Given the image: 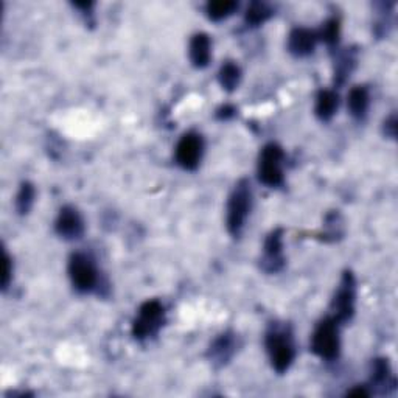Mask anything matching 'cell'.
<instances>
[{
	"mask_svg": "<svg viewBox=\"0 0 398 398\" xmlns=\"http://www.w3.org/2000/svg\"><path fill=\"white\" fill-rule=\"evenodd\" d=\"M67 271L76 291L91 292L98 287V270L92 262V258L86 254H72L71 260H68Z\"/></svg>",
	"mask_w": 398,
	"mask_h": 398,
	"instance_id": "8992f818",
	"label": "cell"
},
{
	"mask_svg": "<svg viewBox=\"0 0 398 398\" xmlns=\"http://www.w3.org/2000/svg\"><path fill=\"white\" fill-rule=\"evenodd\" d=\"M317 41V31L308 29H294L288 36V50L294 56L304 58L313 53Z\"/></svg>",
	"mask_w": 398,
	"mask_h": 398,
	"instance_id": "8fae6325",
	"label": "cell"
},
{
	"mask_svg": "<svg viewBox=\"0 0 398 398\" xmlns=\"http://www.w3.org/2000/svg\"><path fill=\"white\" fill-rule=\"evenodd\" d=\"M342 224H341V218L337 213H330L327 216L325 220V228L327 232L324 233V240L325 241H335L337 237L342 235Z\"/></svg>",
	"mask_w": 398,
	"mask_h": 398,
	"instance_id": "7402d4cb",
	"label": "cell"
},
{
	"mask_svg": "<svg viewBox=\"0 0 398 398\" xmlns=\"http://www.w3.org/2000/svg\"><path fill=\"white\" fill-rule=\"evenodd\" d=\"M240 80H241V71L235 63L228 61L221 66L218 72V81L224 91L228 92L235 91L238 88Z\"/></svg>",
	"mask_w": 398,
	"mask_h": 398,
	"instance_id": "e0dca14e",
	"label": "cell"
},
{
	"mask_svg": "<svg viewBox=\"0 0 398 398\" xmlns=\"http://www.w3.org/2000/svg\"><path fill=\"white\" fill-rule=\"evenodd\" d=\"M235 10H238V4L233 0H216V2H209L205 6L207 17L215 22L228 19L229 16L235 13Z\"/></svg>",
	"mask_w": 398,
	"mask_h": 398,
	"instance_id": "2e32d148",
	"label": "cell"
},
{
	"mask_svg": "<svg viewBox=\"0 0 398 398\" xmlns=\"http://www.w3.org/2000/svg\"><path fill=\"white\" fill-rule=\"evenodd\" d=\"M283 159L285 153L277 143H267L263 146L258 158V180L266 187H280L283 184Z\"/></svg>",
	"mask_w": 398,
	"mask_h": 398,
	"instance_id": "277c9868",
	"label": "cell"
},
{
	"mask_svg": "<svg viewBox=\"0 0 398 398\" xmlns=\"http://www.w3.org/2000/svg\"><path fill=\"white\" fill-rule=\"evenodd\" d=\"M265 344L272 369L277 374H285L291 367L294 357H296L291 333L287 328H271L266 333Z\"/></svg>",
	"mask_w": 398,
	"mask_h": 398,
	"instance_id": "7a4b0ae2",
	"label": "cell"
},
{
	"mask_svg": "<svg viewBox=\"0 0 398 398\" xmlns=\"http://www.w3.org/2000/svg\"><path fill=\"white\" fill-rule=\"evenodd\" d=\"M370 382L374 386H384L389 382H395L391 377V366H389L387 359H375L372 362V378Z\"/></svg>",
	"mask_w": 398,
	"mask_h": 398,
	"instance_id": "ffe728a7",
	"label": "cell"
},
{
	"mask_svg": "<svg viewBox=\"0 0 398 398\" xmlns=\"http://www.w3.org/2000/svg\"><path fill=\"white\" fill-rule=\"evenodd\" d=\"M311 350L319 358L327 361H333L340 357V322H336L332 316L325 317L316 327L313 336H311Z\"/></svg>",
	"mask_w": 398,
	"mask_h": 398,
	"instance_id": "3957f363",
	"label": "cell"
},
{
	"mask_svg": "<svg viewBox=\"0 0 398 398\" xmlns=\"http://www.w3.org/2000/svg\"><path fill=\"white\" fill-rule=\"evenodd\" d=\"M262 270L266 272H279L285 266L283 257V230L275 229L272 230L267 238L265 240L263 246V257L260 262Z\"/></svg>",
	"mask_w": 398,
	"mask_h": 398,
	"instance_id": "9c48e42d",
	"label": "cell"
},
{
	"mask_svg": "<svg viewBox=\"0 0 398 398\" xmlns=\"http://www.w3.org/2000/svg\"><path fill=\"white\" fill-rule=\"evenodd\" d=\"M354 299H357V283L352 272H345L340 288L332 300V317L336 322H347L354 313Z\"/></svg>",
	"mask_w": 398,
	"mask_h": 398,
	"instance_id": "52a82bcc",
	"label": "cell"
},
{
	"mask_svg": "<svg viewBox=\"0 0 398 398\" xmlns=\"http://www.w3.org/2000/svg\"><path fill=\"white\" fill-rule=\"evenodd\" d=\"M347 395L349 397H369L370 395V392L367 391V389L364 387V386H358V387H354V389H352V391H349L347 392Z\"/></svg>",
	"mask_w": 398,
	"mask_h": 398,
	"instance_id": "484cf974",
	"label": "cell"
},
{
	"mask_svg": "<svg viewBox=\"0 0 398 398\" xmlns=\"http://www.w3.org/2000/svg\"><path fill=\"white\" fill-rule=\"evenodd\" d=\"M384 134L387 137L395 138V136H397V118H395V116H391L384 122Z\"/></svg>",
	"mask_w": 398,
	"mask_h": 398,
	"instance_id": "d4e9b609",
	"label": "cell"
},
{
	"mask_svg": "<svg viewBox=\"0 0 398 398\" xmlns=\"http://www.w3.org/2000/svg\"><path fill=\"white\" fill-rule=\"evenodd\" d=\"M55 230L64 240H78L84 233V221L75 207L66 205L58 213Z\"/></svg>",
	"mask_w": 398,
	"mask_h": 398,
	"instance_id": "30bf717a",
	"label": "cell"
},
{
	"mask_svg": "<svg viewBox=\"0 0 398 398\" xmlns=\"http://www.w3.org/2000/svg\"><path fill=\"white\" fill-rule=\"evenodd\" d=\"M165 322V308L159 300H146L133 322V336L142 341L158 333Z\"/></svg>",
	"mask_w": 398,
	"mask_h": 398,
	"instance_id": "5b68a950",
	"label": "cell"
},
{
	"mask_svg": "<svg viewBox=\"0 0 398 398\" xmlns=\"http://www.w3.org/2000/svg\"><path fill=\"white\" fill-rule=\"evenodd\" d=\"M252 204V190L248 179H241L233 187L228 201V215H226V228L232 237H240L243 232L245 223L250 212Z\"/></svg>",
	"mask_w": 398,
	"mask_h": 398,
	"instance_id": "6da1fadb",
	"label": "cell"
},
{
	"mask_svg": "<svg viewBox=\"0 0 398 398\" xmlns=\"http://www.w3.org/2000/svg\"><path fill=\"white\" fill-rule=\"evenodd\" d=\"M34 196H36V190H34L33 184L22 183L16 196V210L19 212V215H27L31 210Z\"/></svg>",
	"mask_w": 398,
	"mask_h": 398,
	"instance_id": "d6986e66",
	"label": "cell"
},
{
	"mask_svg": "<svg viewBox=\"0 0 398 398\" xmlns=\"http://www.w3.org/2000/svg\"><path fill=\"white\" fill-rule=\"evenodd\" d=\"M272 16V10L270 5L263 2H252L249 5L245 21L250 27H258V25L265 24Z\"/></svg>",
	"mask_w": 398,
	"mask_h": 398,
	"instance_id": "ac0fdd59",
	"label": "cell"
},
{
	"mask_svg": "<svg viewBox=\"0 0 398 398\" xmlns=\"http://www.w3.org/2000/svg\"><path fill=\"white\" fill-rule=\"evenodd\" d=\"M235 114H237L235 108H233L232 105H224L218 111H216V118L224 120V122H226V120H230V118L235 117Z\"/></svg>",
	"mask_w": 398,
	"mask_h": 398,
	"instance_id": "cb8c5ba5",
	"label": "cell"
},
{
	"mask_svg": "<svg viewBox=\"0 0 398 398\" xmlns=\"http://www.w3.org/2000/svg\"><path fill=\"white\" fill-rule=\"evenodd\" d=\"M369 103H370L369 91L367 88H364V86H354V88L349 92L347 106L352 117H354L357 120H362L366 117Z\"/></svg>",
	"mask_w": 398,
	"mask_h": 398,
	"instance_id": "9a60e30c",
	"label": "cell"
},
{
	"mask_svg": "<svg viewBox=\"0 0 398 398\" xmlns=\"http://www.w3.org/2000/svg\"><path fill=\"white\" fill-rule=\"evenodd\" d=\"M11 258L6 252H4V275H2V288L6 290L8 285H10L11 280V274H13V267H11Z\"/></svg>",
	"mask_w": 398,
	"mask_h": 398,
	"instance_id": "603a6c76",
	"label": "cell"
},
{
	"mask_svg": "<svg viewBox=\"0 0 398 398\" xmlns=\"http://www.w3.org/2000/svg\"><path fill=\"white\" fill-rule=\"evenodd\" d=\"M237 349V341L232 333H224L216 337L209 349V358L213 364L224 366L233 357Z\"/></svg>",
	"mask_w": 398,
	"mask_h": 398,
	"instance_id": "4fadbf2b",
	"label": "cell"
},
{
	"mask_svg": "<svg viewBox=\"0 0 398 398\" xmlns=\"http://www.w3.org/2000/svg\"><path fill=\"white\" fill-rule=\"evenodd\" d=\"M317 36L319 41H324L325 44L328 46H335L337 39H340V21L337 19H328L324 25L322 29L317 31Z\"/></svg>",
	"mask_w": 398,
	"mask_h": 398,
	"instance_id": "44dd1931",
	"label": "cell"
},
{
	"mask_svg": "<svg viewBox=\"0 0 398 398\" xmlns=\"http://www.w3.org/2000/svg\"><path fill=\"white\" fill-rule=\"evenodd\" d=\"M337 106H340V97H337V93L335 91L324 89L317 93L315 112L319 120H322V122L332 120L333 116L336 114Z\"/></svg>",
	"mask_w": 398,
	"mask_h": 398,
	"instance_id": "5bb4252c",
	"label": "cell"
},
{
	"mask_svg": "<svg viewBox=\"0 0 398 398\" xmlns=\"http://www.w3.org/2000/svg\"><path fill=\"white\" fill-rule=\"evenodd\" d=\"M190 61L196 68H204L209 66L212 58V41L205 33H196L190 41L188 47Z\"/></svg>",
	"mask_w": 398,
	"mask_h": 398,
	"instance_id": "7c38bea8",
	"label": "cell"
},
{
	"mask_svg": "<svg viewBox=\"0 0 398 398\" xmlns=\"http://www.w3.org/2000/svg\"><path fill=\"white\" fill-rule=\"evenodd\" d=\"M204 153V141L201 134L198 133H187L176 145V162L179 167L184 170L193 171L199 167Z\"/></svg>",
	"mask_w": 398,
	"mask_h": 398,
	"instance_id": "ba28073f",
	"label": "cell"
}]
</instances>
